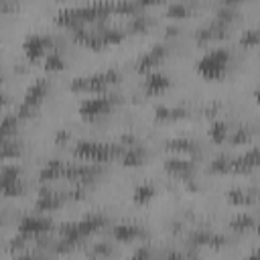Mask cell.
<instances>
[{"label": "cell", "mask_w": 260, "mask_h": 260, "mask_svg": "<svg viewBox=\"0 0 260 260\" xmlns=\"http://www.w3.org/2000/svg\"><path fill=\"white\" fill-rule=\"evenodd\" d=\"M47 89H49V83L45 81V79H37V81H32V85L26 89V93H24V100H22V104L18 106V118H24V116H28V114H32L35 112V108L43 102V98L47 95Z\"/></svg>", "instance_id": "obj_7"}, {"label": "cell", "mask_w": 260, "mask_h": 260, "mask_svg": "<svg viewBox=\"0 0 260 260\" xmlns=\"http://www.w3.org/2000/svg\"><path fill=\"white\" fill-rule=\"evenodd\" d=\"M154 195H156V189L152 183H140L132 189V201L136 205H146L148 201H152Z\"/></svg>", "instance_id": "obj_13"}, {"label": "cell", "mask_w": 260, "mask_h": 260, "mask_svg": "<svg viewBox=\"0 0 260 260\" xmlns=\"http://www.w3.org/2000/svg\"><path fill=\"white\" fill-rule=\"evenodd\" d=\"M18 152H20V148H18L16 144H12L10 140L0 142V162H2V160H8V158L18 156Z\"/></svg>", "instance_id": "obj_25"}, {"label": "cell", "mask_w": 260, "mask_h": 260, "mask_svg": "<svg viewBox=\"0 0 260 260\" xmlns=\"http://www.w3.org/2000/svg\"><path fill=\"white\" fill-rule=\"evenodd\" d=\"M225 22H221V20H217V18H213L209 24H205L199 32H197V39L199 41H209V39H215V37H221L223 35V30H225Z\"/></svg>", "instance_id": "obj_17"}, {"label": "cell", "mask_w": 260, "mask_h": 260, "mask_svg": "<svg viewBox=\"0 0 260 260\" xmlns=\"http://www.w3.org/2000/svg\"><path fill=\"white\" fill-rule=\"evenodd\" d=\"M51 219L45 217V215H39V213H30V215H24L20 221H18V234L22 238H37L45 232L51 230Z\"/></svg>", "instance_id": "obj_8"}, {"label": "cell", "mask_w": 260, "mask_h": 260, "mask_svg": "<svg viewBox=\"0 0 260 260\" xmlns=\"http://www.w3.org/2000/svg\"><path fill=\"white\" fill-rule=\"evenodd\" d=\"M256 225V219L250 215V213H238L232 221H230V228L234 230V232H248V230H252Z\"/></svg>", "instance_id": "obj_21"}, {"label": "cell", "mask_w": 260, "mask_h": 260, "mask_svg": "<svg viewBox=\"0 0 260 260\" xmlns=\"http://www.w3.org/2000/svg\"><path fill=\"white\" fill-rule=\"evenodd\" d=\"M114 106V100L106 93H98L91 98H85L79 104V116L85 120H98L102 116H106Z\"/></svg>", "instance_id": "obj_5"}, {"label": "cell", "mask_w": 260, "mask_h": 260, "mask_svg": "<svg viewBox=\"0 0 260 260\" xmlns=\"http://www.w3.org/2000/svg\"><path fill=\"white\" fill-rule=\"evenodd\" d=\"M209 138L215 142V144H221L230 138V128L223 120H213L211 126H209Z\"/></svg>", "instance_id": "obj_20"}, {"label": "cell", "mask_w": 260, "mask_h": 260, "mask_svg": "<svg viewBox=\"0 0 260 260\" xmlns=\"http://www.w3.org/2000/svg\"><path fill=\"white\" fill-rule=\"evenodd\" d=\"M167 12H169V16H173V18H181V16H185V14L189 12V6H187V4H181V2H175V4H171V6L167 8Z\"/></svg>", "instance_id": "obj_27"}, {"label": "cell", "mask_w": 260, "mask_h": 260, "mask_svg": "<svg viewBox=\"0 0 260 260\" xmlns=\"http://www.w3.org/2000/svg\"><path fill=\"white\" fill-rule=\"evenodd\" d=\"M10 100H8V95L4 93V91H0V106H6Z\"/></svg>", "instance_id": "obj_31"}, {"label": "cell", "mask_w": 260, "mask_h": 260, "mask_svg": "<svg viewBox=\"0 0 260 260\" xmlns=\"http://www.w3.org/2000/svg\"><path fill=\"white\" fill-rule=\"evenodd\" d=\"M63 195H59V193H51V191H43L41 195H39V199H37V207L41 209V211H51V209H57V207H61V203H63Z\"/></svg>", "instance_id": "obj_16"}, {"label": "cell", "mask_w": 260, "mask_h": 260, "mask_svg": "<svg viewBox=\"0 0 260 260\" xmlns=\"http://www.w3.org/2000/svg\"><path fill=\"white\" fill-rule=\"evenodd\" d=\"M118 152H122L120 148H116L114 144H106V142H95V140H79L73 146V156H77L83 162H106L110 158H114Z\"/></svg>", "instance_id": "obj_3"}, {"label": "cell", "mask_w": 260, "mask_h": 260, "mask_svg": "<svg viewBox=\"0 0 260 260\" xmlns=\"http://www.w3.org/2000/svg\"><path fill=\"white\" fill-rule=\"evenodd\" d=\"M63 169H65V162L63 160H49L45 162V167L41 169V179L43 181H53V179H61L63 177Z\"/></svg>", "instance_id": "obj_19"}, {"label": "cell", "mask_w": 260, "mask_h": 260, "mask_svg": "<svg viewBox=\"0 0 260 260\" xmlns=\"http://www.w3.org/2000/svg\"><path fill=\"white\" fill-rule=\"evenodd\" d=\"M14 8V4H10V2H0V12H4V10H12Z\"/></svg>", "instance_id": "obj_30"}, {"label": "cell", "mask_w": 260, "mask_h": 260, "mask_svg": "<svg viewBox=\"0 0 260 260\" xmlns=\"http://www.w3.org/2000/svg\"><path fill=\"white\" fill-rule=\"evenodd\" d=\"M165 169H167L171 175H177V177H187V175L193 171V165H191V160H187V158L175 156V158H169V160L165 162Z\"/></svg>", "instance_id": "obj_14"}, {"label": "cell", "mask_w": 260, "mask_h": 260, "mask_svg": "<svg viewBox=\"0 0 260 260\" xmlns=\"http://www.w3.org/2000/svg\"><path fill=\"white\" fill-rule=\"evenodd\" d=\"M130 260H152V252L146 246H140V248L134 250V254H132Z\"/></svg>", "instance_id": "obj_28"}, {"label": "cell", "mask_w": 260, "mask_h": 260, "mask_svg": "<svg viewBox=\"0 0 260 260\" xmlns=\"http://www.w3.org/2000/svg\"><path fill=\"white\" fill-rule=\"evenodd\" d=\"M112 234L118 242H134L142 236V230L138 223H118V225H114Z\"/></svg>", "instance_id": "obj_12"}, {"label": "cell", "mask_w": 260, "mask_h": 260, "mask_svg": "<svg viewBox=\"0 0 260 260\" xmlns=\"http://www.w3.org/2000/svg\"><path fill=\"white\" fill-rule=\"evenodd\" d=\"M246 260H258V252H256V250H252V252H250V256H248Z\"/></svg>", "instance_id": "obj_32"}, {"label": "cell", "mask_w": 260, "mask_h": 260, "mask_svg": "<svg viewBox=\"0 0 260 260\" xmlns=\"http://www.w3.org/2000/svg\"><path fill=\"white\" fill-rule=\"evenodd\" d=\"M228 201L234 203V205H248L254 201L256 197V191L254 189H244V187H236V189H230L228 193Z\"/></svg>", "instance_id": "obj_15"}, {"label": "cell", "mask_w": 260, "mask_h": 260, "mask_svg": "<svg viewBox=\"0 0 260 260\" xmlns=\"http://www.w3.org/2000/svg\"><path fill=\"white\" fill-rule=\"evenodd\" d=\"M167 146L171 148V150H177V152H191V150H195V142L191 140V138H173V140H169L167 142Z\"/></svg>", "instance_id": "obj_23"}, {"label": "cell", "mask_w": 260, "mask_h": 260, "mask_svg": "<svg viewBox=\"0 0 260 260\" xmlns=\"http://www.w3.org/2000/svg\"><path fill=\"white\" fill-rule=\"evenodd\" d=\"M230 61H232V53L225 47H215V49L205 51L199 57V61L195 63V69L203 79L219 81L221 77H225L230 69Z\"/></svg>", "instance_id": "obj_1"}, {"label": "cell", "mask_w": 260, "mask_h": 260, "mask_svg": "<svg viewBox=\"0 0 260 260\" xmlns=\"http://www.w3.org/2000/svg\"><path fill=\"white\" fill-rule=\"evenodd\" d=\"M43 63H45V69H47V71H61V69L65 67V59H63V55H61L57 49H51V51L45 55Z\"/></svg>", "instance_id": "obj_22"}, {"label": "cell", "mask_w": 260, "mask_h": 260, "mask_svg": "<svg viewBox=\"0 0 260 260\" xmlns=\"http://www.w3.org/2000/svg\"><path fill=\"white\" fill-rule=\"evenodd\" d=\"M120 79V71L116 69H106L100 73H91V75H83V77H75L71 81V89L73 91H85V93H104L108 87L116 85Z\"/></svg>", "instance_id": "obj_2"}, {"label": "cell", "mask_w": 260, "mask_h": 260, "mask_svg": "<svg viewBox=\"0 0 260 260\" xmlns=\"http://www.w3.org/2000/svg\"><path fill=\"white\" fill-rule=\"evenodd\" d=\"M144 160V150L140 146H126L122 150V165L124 167H138Z\"/></svg>", "instance_id": "obj_18"}, {"label": "cell", "mask_w": 260, "mask_h": 260, "mask_svg": "<svg viewBox=\"0 0 260 260\" xmlns=\"http://www.w3.org/2000/svg\"><path fill=\"white\" fill-rule=\"evenodd\" d=\"M53 49V41L47 35L41 32H30L24 43H22V51L26 55L28 61H37V59H45V55Z\"/></svg>", "instance_id": "obj_6"}, {"label": "cell", "mask_w": 260, "mask_h": 260, "mask_svg": "<svg viewBox=\"0 0 260 260\" xmlns=\"http://www.w3.org/2000/svg\"><path fill=\"white\" fill-rule=\"evenodd\" d=\"M171 87V77L162 71H150L144 77V93L148 95H160Z\"/></svg>", "instance_id": "obj_10"}, {"label": "cell", "mask_w": 260, "mask_h": 260, "mask_svg": "<svg viewBox=\"0 0 260 260\" xmlns=\"http://www.w3.org/2000/svg\"><path fill=\"white\" fill-rule=\"evenodd\" d=\"M209 171H213V173H228V171H232V158L225 156V154H219L217 158L211 160Z\"/></svg>", "instance_id": "obj_24"}, {"label": "cell", "mask_w": 260, "mask_h": 260, "mask_svg": "<svg viewBox=\"0 0 260 260\" xmlns=\"http://www.w3.org/2000/svg\"><path fill=\"white\" fill-rule=\"evenodd\" d=\"M258 30L256 28H246L242 35H240V43L246 45V47H256L258 45Z\"/></svg>", "instance_id": "obj_26"}, {"label": "cell", "mask_w": 260, "mask_h": 260, "mask_svg": "<svg viewBox=\"0 0 260 260\" xmlns=\"http://www.w3.org/2000/svg\"><path fill=\"white\" fill-rule=\"evenodd\" d=\"M258 167V148L252 146L244 154L232 158V173H250Z\"/></svg>", "instance_id": "obj_11"}, {"label": "cell", "mask_w": 260, "mask_h": 260, "mask_svg": "<svg viewBox=\"0 0 260 260\" xmlns=\"http://www.w3.org/2000/svg\"><path fill=\"white\" fill-rule=\"evenodd\" d=\"M165 55H167V47L160 45V43H156V45H152L148 51H144V53L138 57L136 69H138L140 73H150V71H154V67L162 61Z\"/></svg>", "instance_id": "obj_9"}, {"label": "cell", "mask_w": 260, "mask_h": 260, "mask_svg": "<svg viewBox=\"0 0 260 260\" xmlns=\"http://www.w3.org/2000/svg\"><path fill=\"white\" fill-rule=\"evenodd\" d=\"M165 260H185V256H183L181 252H169V254L165 256Z\"/></svg>", "instance_id": "obj_29"}, {"label": "cell", "mask_w": 260, "mask_h": 260, "mask_svg": "<svg viewBox=\"0 0 260 260\" xmlns=\"http://www.w3.org/2000/svg\"><path fill=\"white\" fill-rule=\"evenodd\" d=\"M0 193L6 197H16L24 193L22 171L16 162H8L0 167Z\"/></svg>", "instance_id": "obj_4"}]
</instances>
